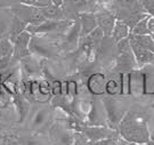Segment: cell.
<instances>
[{
  "mask_svg": "<svg viewBox=\"0 0 154 145\" xmlns=\"http://www.w3.org/2000/svg\"><path fill=\"white\" fill-rule=\"evenodd\" d=\"M118 130L122 138L131 144H146L151 140L147 120L139 113H126L125 118L118 126Z\"/></svg>",
  "mask_w": 154,
  "mask_h": 145,
  "instance_id": "obj_1",
  "label": "cell"
},
{
  "mask_svg": "<svg viewBox=\"0 0 154 145\" xmlns=\"http://www.w3.org/2000/svg\"><path fill=\"white\" fill-rule=\"evenodd\" d=\"M104 106L105 113H106V122L109 125V128L118 129L122 119L125 118L127 113V106L121 100H118L111 96L104 97L102 100Z\"/></svg>",
  "mask_w": 154,
  "mask_h": 145,
  "instance_id": "obj_2",
  "label": "cell"
},
{
  "mask_svg": "<svg viewBox=\"0 0 154 145\" xmlns=\"http://www.w3.org/2000/svg\"><path fill=\"white\" fill-rule=\"evenodd\" d=\"M9 9L13 16L20 18L28 25H40L45 21H47V18L41 14L40 9L33 6H29L21 2L11 6Z\"/></svg>",
  "mask_w": 154,
  "mask_h": 145,
  "instance_id": "obj_3",
  "label": "cell"
},
{
  "mask_svg": "<svg viewBox=\"0 0 154 145\" xmlns=\"http://www.w3.org/2000/svg\"><path fill=\"white\" fill-rule=\"evenodd\" d=\"M74 22V20H47L40 25H28L26 31L34 35V34L50 33V32H62L66 31Z\"/></svg>",
  "mask_w": 154,
  "mask_h": 145,
  "instance_id": "obj_4",
  "label": "cell"
},
{
  "mask_svg": "<svg viewBox=\"0 0 154 145\" xmlns=\"http://www.w3.org/2000/svg\"><path fill=\"white\" fill-rule=\"evenodd\" d=\"M29 50L31 55L41 56V57H47V58L55 55V49L53 45L46 39L41 37H37V35H32L30 44H29Z\"/></svg>",
  "mask_w": 154,
  "mask_h": 145,
  "instance_id": "obj_5",
  "label": "cell"
},
{
  "mask_svg": "<svg viewBox=\"0 0 154 145\" xmlns=\"http://www.w3.org/2000/svg\"><path fill=\"white\" fill-rule=\"evenodd\" d=\"M82 133L90 142H98L103 140H113L116 136V131L106 126H89L82 129Z\"/></svg>",
  "mask_w": 154,
  "mask_h": 145,
  "instance_id": "obj_6",
  "label": "cell"
},
{
  "mask_svg": "<svg viewBox=\"0 0 154 145\" xmlns=\"http://www.w3.org/2000/svg\"><path fill=\"white\" fill-rule=\"evenodd\" d=\"M32 38V34L29 31H24L16 38L14 42V53H13V60L15 61H21L23 58L31 55L29 50V44Z\"/></svg>",
  "mask_w": 154,
  "mask_h": 145,
  "instance_id": "obj_7",
  "label": "cell"
},
{
  "mask_svg": "<svg viewBox=\"0 0 154 145\" xmlns=\"http://www.w3.org/2000/svg\"><path fill=\"white\" fill-rule=\"evenodd\" d=\"M80 31H81V25H80V20L77 17L74 22L70 28L67 29V32L65 33L64 40H63V49L66 51H72L77 48L78 44L80 41Z\"/></svg>",
  "mask_w": 154,
  "mask_h": 145,
  "instance_id": "obj_8",
  "label": "cell"
},
{
  "mask_svg": "<svg viewBox=\"0 0 154 145\" xmlns=\"http://www.w3.org/2000/svg\"><path fill=\"white\" fill-rule=\"evenodd\" d=\"M98 0H65L64 4L62 6L63 11H64V16L69 11H75L77 16L80 13L85 11H91L94 13V8L97 4Z\"/></svg>",
  "mask_w": 154,
  "mask_h": 145,
  "instance_id": "obj_9",
  "label": "cell"
},
{
  "mask_svg": "<svg viewBox=\"0 0 154 145\" xmlns=\"http://www.w3.org/2000/svg\"><path fill=\"white\" fill-rule=\"evenodd\" d=\"M50 136L55 145H73L74 142V131L63 126H55L51 128Z\"/></svg>",
  "mask_w": 154,
  "mask_h": 145,
  "instance_id": "obj_10",
  "label": "cell"
},
{
  "mask_svg": "<svg viewBox=\"0 0 154 145\" xmlns=\"http://www.w3.org/2000/svg\"><path fill=\"white\" fill-rule=\"evenodd\" d=\"M97 18V25L103 31L105 37H111L113 32V28L116 24V16L109 11H100L98 13H95Z\"/></svg>",
  "mask_w": 154,
  "mask_h": 145,
  "instance_id": "obj_11",
  "label": "cell"
},
{
  "mask_svg": "<svg viewBox=\"0 0 154 145\" xmlns=\"http://www.w3.org/2000/svg\"><path fill=\"white\" fill-rule=\"evenodd\" d=\"M79 20H80V25H81V31H80V38H85L88 34H90L96 28H98L97 25V18L95 13L91 11H85V13H80L79 15Z\"/></svg>",
  "mask_w": 154,
  "mask_h": 145,
  "instance_id": "obj_12",
  "label": "cell"
},
{
  "mask_svg": "<svg viewBox=\"0 0 154 145\" xmlns=\"http://www.w3.org/2000/svg\"><path fill=\"white\" fill-rule=\"evenodd\" d=\"M105 122H106V113L103 103L93 102L88 112L89 126H105Z\"/></svg>",
  "mask_w": 154,
  "mask_h": 145,
  "instance_id": "obj_13",
  "label": "cell"
},
{
  "mask_svg": "<svg viewBox=\"0 0 154 145\" xmlns=\"http://www.w3.org/2000/svg\"><path fill=\"white\" fill-rule=\"evenodd\" d=\"M129 38V37H128ZM129 44L131 47V50L135 55L136 58V63L139 65H144V64H147V63H152L154 61V54L149 49H145L143 47L136 44L131 38H129Z\"/></svg>",
  "mask_w": 154,
  "mask_h": 145,
  "instance_id": "obj_14",
  "label": "cell"
},
{
  "mask_svg": "<svg viewBox=\"0 0 154 145\" xmlns=\"http://www.w3.org/2000/svg\"><path fill=\"white\" fill-rule=\"evenodd\" d=\"M49 117H50L49 107H47V106L40 107L38 111L34 113V116L31 119L30 128L32 129V130H38V129H40L42 126L46 125V122L48 121Z\"/></svg>",
  "mask_w": 154,
  "mask_h": 145,
  "instance_id": "obj_15",
  "label": "cell"
},
{
  "mask_svg": "<svg viewBox=\"0 0 154 145\" xmlns=\"http://www.w3.org/2000/svg\"><path fill=\"white\" fill-rule=\"evenodd\" d=\"M26 28H28V24L26 23L21 21L17 17L13 16L11 17V26H9V31H8V37L7 38L14 44L17 37L22 33V32H24L26 30Z\"/></svg>",
  "mask_w": 154,
  "mask_h": 145,
  "instance_id": "obj_16",
  "label": "cell"
},
{
  "mask_svg": "<svg viewBox=\"0 0 154 145\" xmlns=\"http://www.w3.org/2000/svg\"><path fill=\"white\" fill-rule=\"evenodd\" d=\"M145 91V76L139 71H132L130 73V93L139 94Z\"/></svg>",
  "mask_w": 154,
  "mask_h": 145,
  "instance_id": "obj_17",
  "label": "cell"
},
{
  "mask_svg": "<svg viewBox=\"0 0 154 145\" xmlns=\"http://www.w3.org/2000/svg\"><path fill=\"white\" fill-rule=\"evenodd\" d=\"M129 34H130V28L125 22L116 20V24H114V28H113V32H112V35H111L113 42L118 44L121 40L127 39L129 37Z\"/></svg>",
  "mask_w": 154,
  "mask_h": 145,
  "instance_id": "obj_18",
  "label": "cell"
},
{
  "mask_svg": "<svg viewBox=\"0 0 154 145\" xmlns=\"http://www.w3.org/2000/svg\"><path fill=\"white\" fill-rule=\"evenodd\" d=\"M41 14L44 15L47 20H64V11L62 7L55 5H49L45 8H39Z\"/></svg>",
  "mask_w": 154,
  "mask_h": 145,
  "instance_id": "obj_19",
  "label": "cell"
},
{
  "mask_svg": "<svg viewBox=\"0 0 154 145\" xmlns=\"http://www.w3.org/2000/svg\"><path fill=\"white\" fill-rule=\"evenodd\" d=\"M151 16L147 15V16L143 18L142 21H139V22L131 29V31H130V34L131 35H153L152 34V31L149 30V21Z\"/></svg>",
  "mask_w": 154,
  "mask_h": 145,
  "instance_id": "obj_20",
  "label": "cell"
},
{
  "mask_svg": "<svg viewBox=\"0 0 154 145\" xmlns=\"http://www.w3.org/2000/svg\"><path fill=\"white\" fill-rule=\"evenodd\" d=\"M23 64V69L24 71L30 74V76H33V74H38L39 71H40V67H39L38 62L35 61V58H33L32 56L30 55L25 58L21 60Z\"/></svg>",
  "mask_w": 154,
  "mask_h": 145,
  "instance_id": "obj_21",
  "label": "cell"
},
{
  "mask_svg": "<svg viewBox=\"0 0 154 145\" xmlns=\"http://www.w3.org/2000/svg\"><path fill=\"white\" fill-rule=\"evenodd\" d=\"M14 100H15V105H16L18 114H20V121L22 122L23 120L25 119V117H26V114H28L30 104L28 103V100H24L21 95H15Z\"/></svg>",
  "mask_w": 154,
  "mask_h": 145,
  "instance_id": "obj_22",
  "label": "cell"
},
{
  "mask_svg": "<svg viewBox=\"0 0 154 145\" xmlns=\"http://www.w3.org/2000/svg\"><path fill=\"white\" fill-rule=\"evenodd\" d=\"M11 18L6 16L5 14L0 15V39L5 38V34L8 33L9 31V26H11Z\"/></svg>",
  "mask_w": 154,
  "mask_h": 145,
  "instance_id": "obj_23",
  "label": "cell"
},
{
  "mask_svg": "<svg viewBox=\"0 0 154 145\" xmlns=\"http://www.w3.org/2000/svg\"><path fill=\"white\" fill-rule=\"evenodd\" d=\"M121 93L129 94L130 93V73H122L121 74Z\"/></svg>",
  "mask_w": 154,
  "mask_h": 145,
  "instance_id": "obj_24",
  "label": "cell"
},
{
  "mask_svg": "<svg viewBox=\"0 0 154 145\" xmlns=\"http://www.w3.org/2000/svg\"><path fill=\"white\" fill-rule=\"evenodd\" d=\"M90 140L82 131H74V142L73 145H88Z\"/></svg>",
  "mask_w": 154,
  "mask_h": 145,
  "instance_id": "obj_25",
  "label": "cell"
},
{
  "mask_svg": "<svg viewBox=\"0 0 154 145\" xmlns=\"http://www.w3.org/2000/svg\"><path fill=\"white\" fill-rule=\"evenodd\" d=\"M142 6L144 11L154 18V0H142Z\"/></svg>",
  "mask_w": 154,
  "mask_h": 145,
  "instance_id": "obj_26",
  "label": "cell"
},
{
  "mask_svg": "<svg viewBox=\"0 0 154 145\" xmlns=\"http://www.w3.org/2000/svg\"><path fill=\"white\" fill-rule=\"evenodd\" d=\"M11 62H13V55H7L0 57V72L8 70L11 67Z\"/></svg>",
  "mask_w": 154,
  "mask_h": 145,
  "instance_id": "obj_27",
  "label": "cell"
},
{
  "mask_svg": "<svg viewBox=\"0 0 154 145\" xmlns=\"http://www.w3.org/2000/svg\"><path fill=\"white\" fill-rule=\"evenodd\" d=\"M24 0H0V8H11V6L16 5V4H21Z\"/></svg>",
  "mask_w": 154,
  "mask_h": 145,
  "instance_id": "obj_28",
  "label": "cell"
},
{
  "mask_svg": "<svg viewBox=\"0 0 154 145\" xmlns=\"http://www.w3.org/2000/svg\"><path fill=\"white\" fill-rule=\"evenodd\" d=\"M23 145H47L42 140L37 138V137H29L24 140Z\"/></svg>",
  "mask_w": 154,
  "mask_h": 145,
  "instance_id": "obj_29",
  "label": "cell"
},
{
  "mask_svg": "<svg viewBox=\"0 0 154 145\" xmlns=\"http://www.w3.org/2000/svg\"><path fill=\"white\" fill-rule=\"evenodd\" d=\"M105 88H106V91H109L110 94H116V93H118L119 86H118V84H116L114 80H111V81H109L106 84Z\"/></svg>",
  "mask_w": 154,
  "mask_h": 145,
  "instance_id": "obj_30",
  "label": "cell"
},
{
  "mask_svg": "<svg viewBox=\"0 0 154 145\" xmlns=\"http://www.w3.org/2000/svg\"><path fill=\"white\" fill-rule=\"evenodd\" d=\"M51 91L55 96H58L62 93V84L60 81H54L51 85Z\"/></svg>",
  "mask_w": 154,
  "mask_h": 145,
  "instance_id": "obj_31",
  "label": "cell"
},
{
  "mask_svg": "<svg viewBox=\"0 0 154 145\" xmlns=\"http://www.w3.org/2000/svg\"><path fill=\"white\" fill-rule=\"evenodd\" d=\"M67 91H69L70 95H72V96L75 95V93H77V85H75V82L70 81V82L67 84Z\"/></svg>",
  "mask_w": 154,
  "mask_h": 145,
  "instance_id": "obj_32",
  "label": "cell"
},
{
  "mask_svg": "<svg viewBox=\"0 0 154 145\" xmlns=\"http://www.w3.org/2000/svg\"><path fill=\"white\" fill-rule=\"evenodd\" d=\"M51 4L55 6H58V7H62L63 4H64V0H51Z\"/></svg>",
  "mask_w": 154,
  "mask_h": 145,
  "instance_id": "obj_33",
  "label": "cell"
},
{
  "mask_svg": "<svg viewBox=\"0 0 154 145\" xmlns=\"http://www.w3.org/2000/svg\"><path fill=\"white\" fill-rule=\"evenodd\" d=\"M146 144H147V145H154V140H149V142L146 143Z\"/></svg>",
  "mask_w": 154,
  "mask_h": 145,
  "instance_id": "obj_34",
  "label": "cell"
},
{
  "mask_svg": "<svg viewBox=\"0 0 154 145\" xmlns=\"http://www.w3.org/2000/svg\"><path fill=\"white\" fill-rule=\"evenodd\" d=\"M151 140H154V135H152V137H151Z\"/></svg>",
  "mask_w": 154,
  "mask_h": 145,
  "instance_id": "obj_35",
  "label": "cell"
},
{
  "mask_svg": "<svg viewBox=\"0 0 154 145\" xmlns=\"http://www.w3.org/2000/svg\"><path fill=\"white\" fill-rule=\"evenodd\" d=\"M132 145H147V144H132Z\"/></svg>",
  "mask_w": 154,
  "mask_h": 145,
  "instance_id": "obj_36",
  "label": "cell"
},
{
  "mask_svg": "<svg viewBox=\"0 0 154 145\" xmlns=\"http://www.w3.org/2000/svg\"><path fill=\"white\" fill-rule=\"evenodd\" d=\"M98 1H103V0H98Z\"/></svg>",
  "mask_w": 154,
  "mask_h": 145,
  "instance_id": "obj_37",
  "label": "cell"
},
{
  "mask_svg": "<svg viewBox=\"0 0 154 145\" xmlns=\"http://www.w3.org/2000/svg\"><path fill=\"white\" fill-rule=\"evenodd\" d=\"M112 145H114V144H112Z\"/></svg>",
  "mask_w": 154,
  "mask_h": 145,
  "instance_id": "obj_38",
  "label": "cell"
},
{
  "mask_svg": "<svg viewBox=\"0 0 154 145\" xmlns=\"http://www.w3.org/2000/svg\"><path fill=\"white\" fill-rule=\"evenodd\" d=\"M153 106H154V104H153Z\"/></svg>",
  "mask_w": 154,
  "mask_h": 145,
  "instance_id": "obj_39",
  "label": "cell"
},
{
  "mask_svg": "<svg viewBox=\"0 0 154 145\" xmlns=\"http://www.w3.org/2000/svg\"><path fill=\"white\" fill-rule=\"evenodd\" d=\"M64 1H65V0H64Z\"/></svg>",
  "mask_w": 154,
  "mask_h": 145,
  "instance_id": "obj_40",
  "label": "cell"
},
{
  "mask_svg": "<svg viewBox=\"0 0 154 145\" xmlns=\"http://www.w3.org/2000/svg\"><path fill=\"white\" fill-rule=\"evenodd\" d=\"M131 145H132V144H131Z\"/></svg>",
  "mask_w": 154,
  "mask_h": 145,
  "instance_id": "obj_41",
  "label": "cell"
},
{
  "mask_svg": "<svg viewBox=\"0 0 154 145\" xmlns=\"http://www.w3.org/2000/svg\"><path fill=\"white\" fill-rule=\"evenodd\" d=\"M153 34H154V33H153Z\"/></svg>",
  "mask_w": 154,
  "mask_h": 145,
  "instance_id": "obj_42",
  "label": "cell"
}]
</instances>
